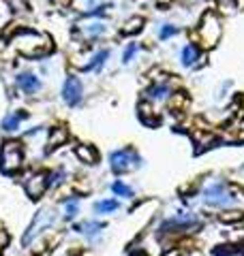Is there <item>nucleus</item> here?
<instances>
[{
  "label": "nucleus",
  "instance_id": "obj_26",
  "mask_svg": "<svg viewBox=\"0 0 244 256\" xmlns=\"http://www.w3.org/2000/svg\"><path fill=\"white\" fill-rule=\"evenodd\" d=\"M88 2H92V0H88Z\"/></svg>",
  "mask_w": 244,
  "mask_h": 256
},
{
  "label": "nucleus",
  "instance_id": "obj_18",
  "mask_svg": "<svg viewBox=\"0 0 244 256\" xmlns=\"http://www.w3.org/2000/svg\"><path fill=\"white\" fill-rule=\"evenodd\" d=\"M107 56H109V51H105V49H103V51H99V54H96V56L92 58V62H90V66H88V68H94V70H99V68L103 66V64H105Z\"/></svg>",
  "mask_w": 244,
  "mask_h": 256
},
{
  "label": "nucleus",
  "instance_id": "obj_25",
  "mask_svg": "<svg viewBox=\"0 0 244 256\" xmlns=\"http://www.w3.org/2000/svg\"><path fill=\"white\" fill-rule=\"evenodd\" d=\"M9 246V235L4 233V230H0V254H2V250Z\"/></svg>",
  "mask_w": 244,
  "mask_h": 256
},
{
  "label": "nucleus",
  "instance_id": "obj_15",
  "mask_svg": "<svg viewBox=\"0 0 244 256\" xmlns=\"http://www.w3.org/2000/svg\"><path fill=\"white\" fill-rule=\"evenodd\" d=\"M94 209L99 211V214H112V211L118 209V201H112V198L99 201V203H94Z\"/></svg>",
  "mask_w": 244,
  "mask_h": 256
},
{
  "label": "nucleus",
  "instance_id": "obj_22",
  "mask_svg": "<svg viewBox=\"0 0 244 256\" xmlns=\"http://www.w3.org/2000/svg\"><path fill=\"white\" fill-rule=\"evenodd\" d=\"M64 205H67V218L71 220V218L77 216V201H64Z\"/></svg>",
  "mask_w": 244,
  "mask_h": 256
},
{
  "label": "nucleus",
  "instance_id": "obj_16",
  "mask_svg": "<svg viewBox=\"0 0 244 256\" xmlns=\"http://www.w3.org/2000/svg\"><path fill=\"white\" fill-rule=\"evenodd\" d=\"M64 141H67V130H64V128H54L47 143H49V147H54L58 143H64Z\"/></svg>",
  "mask_w": 244,
  "mask_h": 256
},
{
  "label": "nucleus",
  "instance_id": "obj_9",
  "mask_svg": "<svg viewBox=\"0 0 244 256\" xmlns=\"http://www.w3.org/2000/svg\"><path fill=\"white\" fill-rule=\"evenodd\" d=\"M17 86H19L22 92L32 94V92H37V90L41 88V81H39L35 75H30V73H22L17 77Z\"/></svg>",
  "mask_w": 244,
  "mask_h": 256
},
{
  "label": "nucleus",
  "instance_id": "obj_23",
  "mask_svg": "<svg viewBox=\"0 0 244 256\" xmlns=\"http://www.w3.org/2000/svg\"><path fill=\"white\" fill-rule=\"evenodd\" d=\"M176 32H178V28H173V26H165V28H161L159 34H161V38H169L171 34H176Z\"/></svg>",
  "mask_w": 244,
  "mask_h": 256
},
{
  "label": "nucleus",
  "instance_id": "obj_24",
  "mask_svg": "<svg viewBox=\"0 0 244 256\" xmlns=\"http://www.w3.org/2000/svg\"><path fill=\"white\" fill-rule=\"evenodd\" d=\"M135 51H137V47H135V45H128V47L124 49V56H122V60L128 62V60H131V58L135 56Z\"/></svg>",
  "mask_w": 244,
  "mask_h": 256
},
{
  "label": "nucleus",
  "instance_id": "obj_11",
  "mask_svg": "<svg viewBox=\"0 0 244 256\" xmlns=\"http://www.w3.org/2000/svg\"><path fill=\"white\" fill-rule=\"evenodd\" d=\"M22 118H24V113H11V115H6V118L2 120V130L15 132L17 128H19V122H22Z\"/></svg>",
  "mask_w": 244,
  "mask_h": 256
},
{
  "label": "nucleus",
  "instance_id": "obj_1",
  "mask_svg": "<svg viewBox=\"0 0 244 256\" xmlns=\"http://www.w3.org/2000/svg\"><path fill=\"white\" fill-rule=\"evenodd\" d=\"M13 43H15V47L26 56H41L45 51H49L47 36L37 34V32H30V30L19 32V34L13 38Z\"/></svg>",
  "mask_w": 244,
  "mask_h": 256
},
{
  "label": "nucleus",
  "instance_id": "obj_8",
  "mask_svg": "<svg viewBox=\"0 0 244 256\" xmlns=\"http://www.w3.org/2000/svg\"><path fill=\"white\" fill-rule=\"evenodd\" d=\"M49 184V175H45V173H37V175H32L28 182H26V192H28L30 198H39L45 192Z\"/></svg>",
  "mask_w": 244,
  "mask_h": 256
},
{
  "label": "nucleus",
  "instance_id": "obj_21",
  "mask_svg": "<svg viewBox=\"0 0 244 256\" xmlns=\"http://www.w3.org/2000/svg\"><path fill=\"white\" fill-rule=\"evenodd\" d=\"M141 24H144V19H141V17H133L131 22L126 24V28H124V30H126V32H137V30L141 28Z\"/></svg>",
  "mask_w": 244,
  "mask_h": 256
},
{
  "label": "nucleus",
  "instance_id": "obj_7",
  "mask_svg": "<svg viewBox=\"0 0 244 256\" xmlns=\"http://www.w3.org/2000/svg\"><path fill=\"white\" fill-rule=\"evenodd\" d=\"M62 98L67 105L75 107L77 102H81V81L77 77H69L62 86Z\"/></svg>",
  "mask_w": 244,
  "mask_h": 256
},
{
  "label": "nucleus",
  "instance_id": "obj_10",
  "mask_svg": "<svg viewBox=\"0 0 244 256\" xmlns=\"http://www.w3.org/2000/svg\"><path fill=\"white\" fill-rule=\"evenodd\" d=\"M75 156L81 160V162H86V164H94L96 162V152L92 150V147H88V145H80L75 150Z\"/></svg>",
  "mask_w": 244,
  "mask_h": 256
},
{
  "label": "nucleus",
  "instance_id": "obj_5",
  "mask_svg": "<svg viewBox=\"0 0 244 256\" xmlns=\"http://www.w3.org/2000/svg\"><path fill=\"white\" fill-rule=\"evenodd\" d=\"M51 224H54V214H51V211H39V214L35 216V220L30 222L28 230H26L22 243H24V246H30V243L35 241L45 228H49Z\"/></svg>",
  "mask_w": 244,
  "mask_h": 256
},
{
  "label": "nucleus",
  "instance_id": "obj_14",
  "mask_svg": "<svg viewBox=\"0 0 244 256\" xmlns=\"http://www.w3.org/2000/svg\"><path fill=\"white\" fill-rule=\"evenodd\" d=\"M148 96L154 100H165L167 96H169V88L163 86V83H157V86H152L150 90H148Z\"/></svg>",
  "mask_w": 244,
  "mask_h": 256
},
{
  "label": "nucleus",
  "instance_id": "obj_13",
  "mask_svg": "<svg viewBox=\"0 0 244 256\" xmlns=\"http://www.w3.org/2000/svg\"><path fill=\"white\" fill-rule=\"evenodd\" d=\"M101 228H103L101 222H83V224H75V230H77V233H83V235H96Z\"/></svg>",
  "mask_w": 244,
  "mask_h": 256
},
{
  "label": "nucleus",
  "instance_id": "obj_20",
  "mask_svg": "<svg viewBox=\"0 0 244 256\" xmlns=\"http://www.w3.org/2000/svg\"><path fill=\"white\" fill-rule=\"evenodd\" d=\"M242 218H244L242 211H225V214H221L223 222H238V220H242Z\"/></svg>",
  "mask_w": 244,
  "mask_h": 256
},
{
  "label": "nucleus",
  "instance_id": "obj_12",
  "mask_svg": "<svg viewBox=\"0 0 244 256\" xmlns=\"http://www.w3.org/2000/svg\"><path fill=\"white\" fill-rule=\"evenodd\" d=\"M199 58V49L195 45H186L182 49V64L184 66H191V64H195V60Z\"/></svg>",
  "mask_w": 244,
  "mask_h": 256
},
{
  "label": "nucleus",
  "instance_id": "obj_4",
  "mask_svg": "<svg viewBox=\"0 0 244 256\" xmlns=\"http://www.w3.org/2000/svg\"><path fill=\"white\" fill-rule=\"evenodd\" d=\"M22 162H24V154H22L19 143H15V141L4 143L2 154H0V166H2V171L13 173V171H17L19 166H22Z\"/></svg>",
  "mask_w": 244,
  "mask_h": 256
},
{
  "label": "nucleus",
  "instance_id": "obj_17",
  "mask_svg": "<svg viewBox=\"0 0 244 256\" xmlns=\"http://www.w3.org/2000/svg\"><path fill=\"white\" fill-rule=\"evenodd\" d=\"M112 192H114V194H118V196H133V190L128 188L126 184H122V182H114L112 184Z\"/></svg>",
  "mask_w": 244,
  "mask_h": 256
},
{
  "label": "nucleus",
  "instance_id": "obj_6",
  "mask_svg": "<svg viewBox=\"0 0 244 256\" xmlns=\"http://www.w3.org/2000/svg\"><path fill=\"white\" fill-rule=\"evenodd\" d=\"M205 203L210 205V207H223V205H229L231 203V196L227 188H225V184L216 182L208 186V190H205Z\"/></svg>",
  "mask_w": 244,
  "mask_h": 256
},
{
  "label": "nucleus",
  "instance_id": "obj_19",
  "mask_svg": "<svg viewBox=\"0 0 244 256\" xmlns=\"http://www.w3.org/2000/svg\"><path fill=\"white\" fill-rule=\"evenodd\" d=\"M214 256H244V250H236V248H221V250H214Z\"/></svg>",
  "mask_w": 244,
  "mask_h": 256
},
{
  "label": "nucleus",
  "instance_id": "obj_2",
  "mask_svg": "<svg viewBox=\"0 0 244 256\" xmlns=\"http://www.w3.org/2000/svg\"><path fill=\"white\" fill-rule=\"evenodd\" d=\"M197 36L203 47H212L218 41V36H221V24H218V19L212 13H205L203 15L202 24H199V30H197Z\"/></svg>",
  "mask_w": 244,
  "mask_h": 256
},
{
  "label": "nucleus",
  "instance_id": "obj_3",
  "mask_svg": "<svg viewBox=\"0 0 244 256\" xmlns=\"http://www.w3.org/2000/svg\"><path fill=\"white\" fill-rule=\"evenodd\" d=\"M141 158L133 150H118L114 154H109V166L114 173H126L133 171L135 166H139Z\"/></svg>",
  "mask_w": 244,
  "mask_h": 256
}]
</instances>
